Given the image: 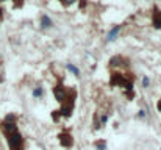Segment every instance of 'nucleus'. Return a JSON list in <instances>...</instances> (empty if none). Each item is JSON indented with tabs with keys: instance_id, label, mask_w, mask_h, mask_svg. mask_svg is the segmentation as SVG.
<instances>
[{
	"instance_id": "1a4fd4ad",
	"label": "nucleus",
	"mask_w": 161,
	"mask_h": 150,
	"mask_svg": "<svg viewBox=\"0 0 161 150\" xmlns=\"http://www.w3.org/2000/svg\"><path fill=\"white\" fill-rule=\"evenodd\" d=\"M67 71H71L74 75H75V77H78V75H80V71H78V67H77V66H74V64H71V63H67Z\"/></svg>"
},
{
	"instance_id": "b1692460",
	"label": "nucleus",
	"mask_w": 161,
	"mask_h": 150,
	"mask_svg": "<svg viewBox=\"0 0 161 150\" xmlns=\"http://www.w3.org/2000/svg\"><path fill=\"white\" fill-rule=\"evenodd\" d=\"M160 150H161V149H160Z\"/></svg>"
},
{
	"instance_id": "a211bd4d",
	"label": "nucleus",
	"mask_w": 161,
	"mask_h": 150,
	"mask_svg": "<svg viewBox=\"0 0 161 150\" xmlns=\"http://www.w3.org/2000/svg\"><path fill=\"white\" fill-rule=\"evenodd\" d=\"M24 5V0H14V8H20Z\"/></svg>"
},
{
	"instance_id": "0eeeda50",
	"label": "nucleus",
	"mask_w": 161,
	"mask_h": 150,
	"mask_svg": "<svg viewBox=\"0 0 161 150\" xmlns=\"http://www.w3.org/2000/svg\"><path fill=\"white\" fill-rule=\"evenodd\" d=\"M153 27L155 28H161V11H158V10L153 11Z\"/></svg>"
},
{
	"instance_id": "f257e3e1",
	"label": "nucleus",
	"mask_w": 161,
	"mask_h": 150,
	"mask_svg": "<svg viewBox=\"0 0 161 150\" xmlns=\"http://www.w3.org/2000/svg\"><path fill=\"white\" fill-rule=\"evenodd\" d=\"M6 141H8L10 150H24V138L19 131L6 136Z\"/></svg>"
},
{
	"instance_id": "2eb2a0df",
	"label": "nucleus",
	"mask_w": 161,
	"mask_h": 150,
	"mask_svg": "<svg viewBox=\"0 0 161 150\" xmlns=\"http://www.w3.org/2000/svg\"><path fill=\"white\" fill-rule=\"evenodd\" d=\"M108 119H110V116H108V114H103L102 117H100V125H105V124L108 122Z\"/></svg>"
},
{
	"instance_id": "ddd939ff",
	"label": "nucleus",
	"mask_w": 161,
	"mask_h": 150,
	"mask_svg": "<svg viewBox=\"0 0 161 150\" xmlns=\"http://www.w3.org/2000/svg\"><path fill=\"white\" fill-rule=\"evenodd\" d=\"M3 122H11V124H16V116H14V114H8V116L5 117Z\"/></svg>"
},
{
	"instance_id": "6ab92c4d",
	"label": "nucleus",
	"mask_w": 161,
	"mask_h": 150,
	"mask_svg": "<svg viewBox=\"0 0 161 150\" xmlns=\"http://www.w3.org/2000/svg\"><path fill=\"white\" fill-rule=\"evenodd\" d=\"M145 114H147V111H144V110H141V111H139V113H138V117H141V119H142V117H145Z\"/></svg>"
},
{
	"instance_id": "39448f33",
	"label": "nucleus",
	"mask_w": 161,
	"mask_h": 150,
	"mask_svg": "<svg viewBox=\"0 0 161 150\" xmlns=\"http://www.w3.org/2000/svg\"><path fill=\"white\" fill-rule=\"evenodd\" d=\"M58 141H60V144L63 147H72V144H74V139H72V136L69 133H61L58 136Z\"/></svg>"
},
{
	"instance_id": "6e6552de",
	"label": "nucleus",
	"mask_w": 161,
	"mask_h": 150,
	"mask_svg": "<svg viewBox=\"0 0 161 150\" xmlns=\"http://www.w3.org/2000/svg\"><path fill=\"white\" fill-rule=\"evenodd\" d=\"M52 25H53V22H52V19L48 16L41 17V27H42V28H52Z\"/></svg>"
},
{
	"instance_id": "9d476101",
	"label": "nucleus",
	"mask_w": 161,
	"mask_h": 150,
	"mask_svg": "<svg viewBox=\"0 0 161 150\" xmlns=\"http://www.w3.org/2000/svg\"><path fill=\"white\" fill-rule=\"evenodd\" d=\"M95 149L97 150H107V142L105 141H97L95 142Z\"/></svg>"
},
{
	"instance_id": "7ed1b4c3",
	"label": "nucleus",
	"mask_w": 161,
	"mask_h": 150,
	"mask_svg": "<svg viewBox=\"0 0 161 150\" xmlns=\"http://www.w3.org/2000/svg\"><path fill=\"white\" fill-rule=\"evenodd\" d=\"M53 95H55V99H57L60 103H63V102L66 100V97H67L66 88L63 86V85H57V86L53 88Z\"/></svg>"
},
{
	"instance_id": "aec40b11",
	"label": "nucleus",
	"mask_w": 161,
	"mask_h": 150,
	"mask_svg": "<svg viewBox=\"0 0 161 150\" xmlns=\"http://www.w3.org/2000/svg\"><path fill=\"white\" fill-rule=\"evenodd\" d=\"M86 6V0H80V10H83Z\"/></svg>"
},
{
	"instance_id": "f3484780",
	"label": "nucleus",
	"mask_w": 161,
	"mask_h": 150,
	"mask_svg": "<svg viewBox=\"0 0 161 150\" xmlns=\"http://www.w3.org/2000/svg\"><path fill=\"white\" fill-rule=\"evenodd\" d=\"M149 85H150V78H149V77H144V78H142V86L147 88Z\"/></svg>"
},
{
	"instance_id": "f03ea898",
	"label": "nucleus",
	"mask_w": 161,
	"mask_h": 150,
	"mask_svg": "<svg viewBox=\"0 0 161 150\" xmlns=\"http://www.w3.org/2000/svg\"><path fill=\"white\" fill-rule=\"evenodd\" d=\"M130 81H131V78H125L122 74H113L110 80V85L111 86H125Z\"/></svg>"
},
{
	"instance_id": "4be33fe9",
	"label": "nucleus",
	"mask_w": 161,
	"mask_h": 150,
	"mask_svg": "<svg viewBox=\"0 0 161 150\" xmlns=\"http://www.w3.org/2000/svg\"><path fill=\"white\" fill-rule=\"evenodd\" d=\"M2 13H3V10H2V8H0V19H2Z\"/></svg>"
},
{
	"instance_id": "dca6fc26",
	"label": "nucleus",
	"mask_w": 161,
	"mask_h": 150,
	"mask_svg": "<svg viewBox=\"0 0 161 150\" xmlns=\"http://www.w3.org/2000/svg\"><path fill=\"white\" fill-rule=\"evenodd\" d=\"M61 3L64 6H71L72 3H75V0H61Z\"/></svg>"
},
{
	"instance_id": "f8f14e48",
	"label": "nucleus",
	"mask_w": 161,
	"mask_h": 150,
	"mask_svg": "<svg viewBox=\"0 0 161 150\" xmlns=\"http://www.w3.org/2000/svg\"><path fill=\"white\" fill-rule=\"evenodd\" d=\"M42 94H44L42 88H36V89H33V97H41Z\"/></svg>"
},
{
	"instance_id": "9b49d317",
	"label": "nucleus",
	"mask_w": 161,
	"mask_h": 150,
	"mask_svg": "<svg viewBox=\"0 0 161 150\" xmlns=\"http://www.w3.org/2000/svg\"><path fill=\"white\" fill-rule=\"evenodd\" d=\"M121 61H122L121 56H114V58H111L110 64H111V66H119V64H121Z\"/></svg>"
},
{
	"instance_id": "4468645a",
	"label": "nucleus",
	"mask_w": 161,
	"mask_h": 150,
	"mask_svg": "<svg viewBox=\"0 0 161 150\" xmlns=\"http://www.w3.org/2000/svg\"><path fill=\"white\" fill-rule=\"evenodd\" d=\"M60 117H61V114H60V111H58V110L52 113V119H53V122H58V120H60Z\"/></svg>"
},
{
	"instance_id": "423d86ee",
	"label": "nucleus",
	"mask_w": 161,
	"mask_h": 150,
	"mask_svg": "<svg viewBox=\"0 0 161 150\" xmlns=\"http://www.w3.org/2000/svg\"><path fill=\"white\" fill-rule=\"evenodd\" d=\"M121 31V25H117V27H114V28H111L110 30V33H108V36H107V41L108 42H113V41L116 39V36H117V33Z\"/></svg>"
},
{
	"instance_id": "412c9836",
	"label": "nucleus",
	"mask_w": 161,
	"mask_h": 150,
	"mask_svg": "<svg viewBox=\"0 0 161 150\" xmlns=\"http://www.w3.org/2000/svg\"><path fill=\"white\" fill-rule=\"evenodd\" d=\"M157 108H158V110L161 111V100H158V105H157Z\"/></svg>"
},
{
	"instance_id": "20e7f679",
	"label": "nucleus",
	"mask_w": 161,
	"mask_h": 150,
	"mask_svg": "<svg viewBox=\"0 0 161 150\" xmlns=\"http://www.w3.org/2000/svg\"><path fill=\"white\" fill-rule=\"evenodd\" d=\"M0 127H2V131H3L5 136H10V134L17 131V125L11 124V122H2V125H0Z\"/></svg>"
},
{
	"instance_id": "5701e85b",
	"label": "nucleus",
	"mask_w": 161,
	"mask_h": 150,
	"mask_svg": "<svg viewBox=\"0 0 161 150\" xmlns=\"http://www.w3.org/2000/svg\"><path fill=\"white\" fill-rule=\"evenodd\" d=\"M0 2H5V0H0Z\"/></svg>"
}]
</instances>
